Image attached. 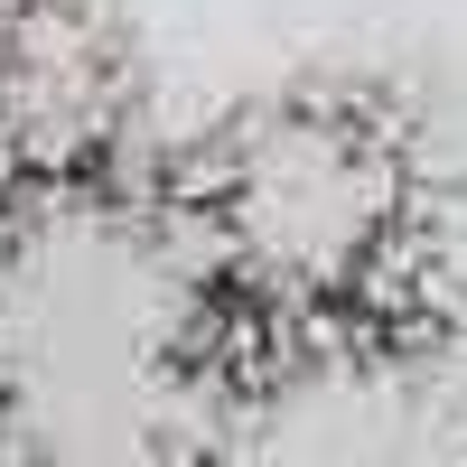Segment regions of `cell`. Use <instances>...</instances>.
I'll use <instances>...</instances> for the list:
<instances>
[{
    "label": "cell",
    "instance_id": "cell-1",
    "mask_svg": "<svg viewBox=\"0 0 467 467\" xmlns=\"http://www.w3.org/2000/svg\"><path fill=\"white\" fill-rule=\"evenodd\" d=\"M244 308L178 197L10 178L0 197V467H215Z\"/></svg>",
    "mask_w": 467,
    "mask_h": 467
},
{
    "label": "cell",
    "instance_id": "cell-2",
    "mask_svg": "<svg viewBox=\"0 0 467 467\" xmlns=\"http://www.w3.org/2000/svg\"><path fill=\"white\" fill-rule=\"evenodd\" d=\"M178 215L244 327H299L402 299L420 244V169L383 103L299 85L224 112L197 140Z\"/></svg>",
    "mask_w": 467,
    "mask_h": 467
},
{
    "label": "cell",
    "instance_id": "cell-3",
    "mask_svg": "<svg viewBox=\"0 0 467 467\" xmlns=\"http://www.w3.org/2000/svg\"><path fill=\"white\" fill-rule=\"evenodd\" d=\"M215 467H467V318L402 290L253 327Z\"/></svg>",
    "mask_w": 467,
    "mask_h": 467
},
{
    "label": "cell",
    "instance_id": "cell-4",
    "mask_svg": "<svg viewBox=\"0 0 467 467\" xmlns=\"http://www.w3.org/2000/svg\"><path fill=\"white\" fill-rule=\"evenodd\" d=\"M140 66L94 0H0V160L28 187L122 178Z\"/></svg>",
    "mask_w": 467,
    "mask_h": 467
}]
</instances>
